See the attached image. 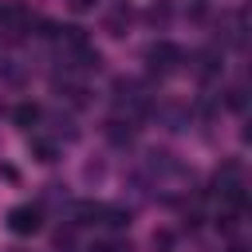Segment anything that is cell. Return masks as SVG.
<instances>
[{"label":"cell","instance_id":"cell-3","mask_svg":"<svg viewBox=\"0 0 252 252\" xmlns=\"http://www.w3.org/2000/svg\"><path fill=\"white\" fill-rule=\"evenodd\" d=\"M39 224H43V209H39V205H12V209H8V228H12L16 236L39 232Z\"/></svg>","mask_w":252,"mask_h":252},{"label":"cell","instance_id":"cell-8","mask_svg":"<svg viewBox=\"0 0 252 252\" xmlns=\"http://www.w3.org/2000/svg\"><path fill=\"white\" fill-rule=\"evenodd\" d=\"M47 122H51V134H55V138H63V142H75V138H79V130H75V118H71V114H51Z\"/></svg>","mask_w":252,"mask_h":252},{"label":"cell","instance_id":"cell-19","mask_svg":"<svg viewBox=\"0 0 252 252\" xmlns=\"http://www.w3.org/2000/svg\"><path fill=\"white\" fill-rule=\"evenodd\" d=\"M185 16H189V20H197V24H201V20H205V16H209V8H205V0H193V4H189V8H185Z\"/></svg>","mask_w":252,"mask_h":252},{"label":"cell","instance_id":"cell-14","mask_svg":"<svg viewBox=\"0 0 252 252\" xmlns=\"http://www.w3.org/2000/svg\"><path fill=\"white\" fill-rule=\"evenodd\" d=\"M146 20H150L154 28H165V24H169V4H165V0H158V4L146 12Z\"/></svg>","mask_w":252,"mask_h":252},{"label":"cell","instance_id":"cell-4","mask_svg":"<svg viewBox=\"0 0 252 252\" xmlns=\"http://www.w3.org/2000/svg\"><path fill=\"white\" fill-rule=\"evenodd\" d=\"M185 67H189L201 83H213V79L220 75V51H217V47H201V51L185 55Z\"/></svg>","mask_w":252,"mask_h":252},{"label":"cell","instance_id":"cell-22","mask_svg":"<svg viewBox=\"0 0 252 252\" xmlns=\"http://www.w3.org/2000/svg\"><path fill=\"white\" fill-rule=\"evenodd\" d=\"M228 252H248V248H244V244H232V248H228Z\"/></svg>","mask_w":252,"mask_h":252},{"label":"cell","instance_id":"cell-13","mask_svg":"<svg viewBox=\"0 0 252 252\" xmlns=\"http://www.w3.org/2000/svg\"><path fill=\"white\" fill-rule=\"evenodd\" d=\"M236 224H240V213H236V209H224V213H217V228H220L224 236H232V232H236Z\"/></svg>","mask_w":252,"mask_h":252},{"label":"cell","instance_id":"cell-2","mask_svg":"<svg viewBox=\"0 0 252 252\" xmlns=\"http://www.w3.org/2000/svg\"><path fill=\"white\" fill-rule=\"evenodd\" d=\"M142 173L158 185V181H169V177H185V169H181V161L169 154V150H146V158H142Z\"/></svg>","mask_w":252,"mask_h":252},{"label":"cell","instance_id":"cell-15","mask_svg":"<svg viewBox=\"0 0 252 252\" xmlns=\"http://www.w3.org/2000/svg\"><path fill=\"white\" fill-rule=\"evenodd\" d=\"M244 94H248L244 87H228V91H224V106H228V110H244V102H248Z\"/></svg>","mask_w":252,"mask_h":252},{"label":"cell","instance_id":"cell-5","mask_svg":"<svg viewBox=\"0 0 252 252\" xmlns=\"http://www.w3.org/2000/svg\"><path fill=\"white\" fill-rule=\"evenodd\" d=\"M102 134H106V142H110V146H122V150H126V146L134 142L138 126H134V118L126 114V118H110V122L102 126Z\"/></svg>","mask_w":252,"mask_h":252},{"label":"cell","instance_id":"cell-21","mask_svg":"<svg viewBox=\"0 0 252 252\" xmlns=\"http://www.w3.org/2000/svg\"><path fill=\"white\" fill-rule=\"evenodd\" d=\"M0 177H4V181H20V173H16L12 165H4V161H0Z\"/></svg>","mask_w":252,"mask_h":252},{"label":"cell","instance_id":"cell-20","mask_svg":"<svg viewBox=\"0 0 252 252\" xmlns=\"http://www.w3.org/2000/svg\"><path fill=\"white\" fill-rule=\"evenodd\" d=\"M67 4H71V12H91L98 0H67Z\"/></svg>","mask_w":252,"mask_h":252},{"label":"cell","instance_id":"cell-7","mask_svg":"<svg viewBox=\"0 0 252 252\" xmlns=\"http://www.w3.org/2000/svg\"><path fill=\"white\" fill-rule=\"evenodd\" d=\"M39 118H43V110H39L35 102H20V106L12 110V122H16L20 130H32V126H35Z\"/></svg>","mask_w":252,"mask_h":252},{"label":"cell","instance_id":"cell-18","mask_svg":"<svg viewBox=\"0 0 252 252\" xmlns=\"http://www.w3.org/2000/svg\"><path fill=\"white\" fill-rule=\"evenodd\" d=\"M43 201H67V189H63V185H55V181H51V185H43Z\"/></svg>","mask_w":252,"mask_h":252},{"label":"cell","instance_id":"cell-12","mask_svg":"<svg viewBox=\"0 0 252 252\" xmlns=\"http://www.w3.org/2000/svg\"><path fill=\"white\" fill-rule=\"evenodd\" d=\"M150 244H154V252H173V248H177V236H173L169 228H154Z\"/></svg>","mask_w":252,"mask_h":252},{"label":"cell","instance_id":"cell-16","mask_svg":"<svg viewBox=\"0 0 252 252\" xmlns=\"http://www.w3.org/2000/svg\"><path fill=\"white\" fill-rule=\"evenodd\" d=\"M102 177H106V165H102V161H98V158H94V161H87V165H83V181H91V185H98V181H102Z\"/></svg>","mask_w":252,"mask_h":252},{"label":"cell","instance_id":"cell-6","mask_svg":"<svg viewBox=\"0 0 252 252\" xmlns=\"http://www.w3.org/2000/svg\"><path fill=\"white\" fill-rule=\"evenodd\" d=\"M130 20H134V8H130L126 0H118V4H114V12L106 16V24H102V28H106V35L122 39V35H126V28H130Z\"/></svg>","mask_w":252,"mask_h":252},{"label":"cell","instance_id":"cell-11","mask_svg":"<svg viewBox=\"0 0 252 252\" xmlns=\"http://www.w3.org/2000/svg\"><path fill=\"white\" fill-rule=\"evenodd\" d=\"M51 244H55V252H71L75 248V224H59L51 232Z\"/></svg>","mask_w":252,"mask_h":252},{"label":"cell","instance_id":"cell-10","mask_svg":"<svg viewBox=\"0 0 252 252\" xmlns=\"http://www.w3.org/2000/svg\"><path fill=\"white\" fill-rule=\"evenodd\" d=\"M32 154H35L39 161H47V165H51V161H59V146H55V142H47V138H32Z\"/></svg>","mask_w":252,"mask_h":252},{"label":"cell","instance_id":"cell-23","mask_svg":"<svg viewBox=\"0 0 252 252\" xmlns=\"http://www.w3.org/2000/svg\"><path fill=\"white\" fill-rule=\"evenodd\" d=\"M0 8H4V4H0Z\"/></svg>","mask_w":252,"mask_h":252},{"label":"cell","instance_id":"cell-9","mask_svg":"<svg viewBox=\"0 0 252 252\" xmlns=\"http://www.w3.org/2000/svg\"><path fill=\"white\" fill-rule=\"evenodd\" d=\"M98 224H106V228H126V224H130V209L102 205V217H98Z\"/></svg>","mask_w":252,"mask_h":252},{"label":"cell","instance_id":"cell-17","mask_svg":"<svg viewBox=\"0 0 252 252\" xmlns=\"http://www.w3.org/2000/svg\"><path fill=\"white\" fill-rule=\"evenodd\" d=\"M201 220H205V217H201V209H197V205H189V209L181 213V224H185V228H201Z\"/></svg>","mask_w":252,"mask_h":252},{"label":"cell","instance_id":"cell-1","mask_svg":"<svg viewBox=\"0 0 252 252\" xmlns=\"http://www.w3.org/2000/svg\"><path fill=\"white\" fill-rule=\"evenodd\" d=\"M185 63V51L177 47V43H169V39H154L150 47H146V67H150V75H169V71H177Z\"/></svg>","mask_w":252,"mask_h":252}]
</instances>
